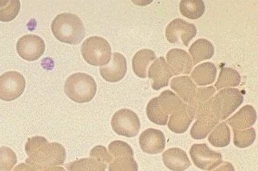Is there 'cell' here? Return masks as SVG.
<instances>
[{
	"label": "cell",
	"mask_w": 258,
	"mask_h": 171,
	"mask_svg": "<svg viewBox=\"0 0 258 171\" xmlns=\"http://www.w3.org/2000/svg\"><path fill=\"white\" fill-rule=\"evenodd\" d=\"M25 152L29 156L25 161L27 164L37 170L61 165L67 158L63 145L56 142L49 143L41 136H35L28 139Z\"/></svg>",
	"instance_id": "6da1fadb"
},
{
	"label": "cell",
	"mask_w": 258,
	"mask_h": 171,
	"mask_svg": "<svg viewBox=\"0 0 258 171\" xmlns=\"http://www.w3.org/2000/svg\"><path fill=\"white\" fill-rule=\"evenodd\" d=\"M51 29L55 38L67 44H80L85 38V24L73 13L66 12L57 16L51 24Z\"/></svg>",
	"instance_id": "7a4b0ae2"
},
{
	"label": "cell",
	"mask_w": 258,
	"mask_h": 171,
	"mask_svg": "<svg viewBox=\"0 0 258 171\" xmlns=\"http://www.w3.org/2000/svg\"><path fill=\"white\" fill-rule=\"evenodd\" d=\"M97 83L89 74L78 72L71 75L64 83V91L71 100L85 104L97 94Z\"/></svg>",
	"instance_id": "3957f363"
},
{
	"label": "cell",
	"mask_w": 258,
	"mask_h": 171,
	"mask_svg": "<svg viewBox=\"0 0 258 171\" xmlns=\"http://www.w3.org/2000/svg\"><path fill=\"white\" fill-rule=\"evenodd\" d=\"M81 53L86 62L94 66H103L111 59V47L105 39L91 36L83 42Z\"/></svg>",
	"instance_id": "277c9868"
},
{
	"label": "cell",
	"mask_w": 258,
	"mask_h": 171,
	"mask_svg": "<svg viewBox=\"0 0 258 171\" xmlns=\"http://www.w3.org/2000/svg\"><path fill=\"white\" fill-rule=\"evenodd\" d=\"M243 102V96L239 90L224 89L214 95L212 101V109L220 121H223L232 115Z\"/></svg>",
	"instance_id": "5b68a950"
},
{
	"label": "cell",
	"mask_w": 258,
	"mask_h": 171,
	"mask_svg": "<svg viewBox=\"0 0 258 171\" xmlns=\"http://www.w3.org/2000/svg\"><path fill=\"white\" fill-rule=\"evenodd\" d=\"M111 127L118 135L133 138L141 129V121L138 115L131 109H120L112 117Z\"/></svg>",
	"instance_id": "8992f818"
},
{
	"label": "cell",
	"mask_w": 258,
	"mask_h": 171,
	"mask_svg": "<svg viewBox=\"0 0 258 171\" xmlns=\"http://www.w3.org/2000/svg\"><path fill=\"white\" fill-rule=\"evenodd\" d=\"M26 87L24 76L18 71H7L0 76V99L12 102L20 98Z\"/></svg>",
	"instance_id": "52a82bcc"
},
{
	"label": "cell",
	"mask_w": 258,
	"mask_h": 171,
	"mask_svg": "<svg viewBox=\"0 0 258 171\" xmlns=\"http://www.w3.org/2000/svg\"><path fill=\"white\" fill-rule=\"evenodd\" d=\"M197 34L196 25L176 18L168 24L165 30V36L168 42L172 44H182L188 47L189 42Z\"/></svg>",
	"instance_id": "ba28073f"
},
{
	"label": "cell",
	"mask_w": 258,
	"mask_h": 171,
	"mask_svg": "<svg viewBox=\"0 0 258 171\" xmlns=\"http://www.w3.org/2000/svg\"><path fill=\"white\" fill-rule=\"evenodd\" d=\"M189 154L194 164L203 170H212L222 162V154L211 150L207 144H195Z\"/></svg>",
	"instance_id": "9c48e42d"
},
{
	"label": "cell",
	"mask_w": 258,
	"mask_h": 171,
	"mask_svg": "<svg viewBox=\"0 0 258 171\" xmlns=\"http://www.w3.org/2000/svg\"><path fill=\"white\" fill-rule=\"evenodd\" d=\"M46 46L43 39L35 35L22 36L17 43L19 56L27 61H35L44 54Z\"/></svg>",
	"instance_id": "30bf717a"
},
{
	"label": "cell",
	"mask_w": 258,
	"mask_h": 171,
	"mask_svg": "<svg viewBox=\"0 0 258 171\" xmlns=\"http://www.w3.org/2000/svg\"><path fill=\"white\" fill-rule=\"evenodd\" d=\"M215 93L216 90L213 86L197 90L193 99L187 104L188 115L192 120L198 118L204 111L211 108L212 101Z\"/></svg>",
	"instance_id": "8fae6325"
},
{
	"label": "cell",
	"mask_w": 258,
	"mask_h": 171,
	"mask_svg": "<svg viewBox=\"0 0 258 171\" xmlns=\"http://www.w3.org/2000/svg\"><path fill=\"white\" fill-rule=\"evenodd\" d=\"M112 55V60L109 61V65L101 66L100 73L107 82L116 83L125 77L127 65L126 58L121 53H114Z\"/></svg>",
	"instance_id": "7c38bea8"
},
{
	"label": "cell",
	"mask_w": 258,
	"mask_h": 171,
	"mask_svg": "<svg viewBox=\"0 0 258 171\" xmlns=\"http://www.w3.org/2000/svg\"><path fill=\"white\" fill-rule=\"evenodd\" d=\"M167 65L173 75L189 74L193 68V62L189 54L186 51L174 48L166 54Z\"/></svg>",
	"instance_id": "4fadbf2b"
},
{
	"label": "cell",
	"mask_w": 258,
	"mask_h": 171,
	"mask_svg": "<svg viewBox=\"0 0 258 171\" xmlns=\"http://www.w3.org/2000/svg\"><path fill=\"white\" fill-rule=\"evenodd\" d=\"M139 143L146 153H161L165 148V137L160 130L148 128L141 133Z\"/></svg>",
	"instance_id": "5bb4252c"
},
{
	"label": "cell",
	"mask_w": 258,
	"mask_h": 171,
	"mask_svg": "<svg viewBox=\"0 0 258 171\" xmlns=\"http://www.w3.org/2000/svg\"><path fill=\"white\" fill-rule=\"evenodd\" d=\"M147 76L152 80V87L155 91H159L169 86L170 77L173 76L171 73L167 63L164 57L156 59L153 65L149 67Z\"/></svg>",
	"instance_id": "9a60e30c"
},
{
	"label": "cell",
	"mask_w": 258,
	"mask_h": 171,
	"mask_svg": "<svg viewBox=\"0 0 258 171\" xmlns=\"http://www.w3.org/2000/svg\"><path fill=\"white\" fill-rule=\"evenodd\" d=\"M219 122L220 119L214 114L211 106L210 109L204 111L197 119L191 128L190 135L195 139H205Z\"/></svg>",
	"instance_id": "2e32d148"
},
{
	"label": "cell",
	"mask_w": 258,
	"mask_h": 171,
	"mask_svg": "<svg viewBox=\"0 0 258 171\" xmlns=\"http://www.w3.org/2000/svg\"><path fill=\"white\" fill-rule=\"evenodd\" d=\"M164 165L172 171H183L189 168L190 161L184 150L180 148H170L163 153Z\"/></svg>",
	"instance_id": "e0dca14e"
},
{
	"label": "cell",
	"mask_w": 258,
	"mask_h": 171,
	"mask_svg": "<svg viewBox=\"0 0 258 171\" xmlns=\"http://www.w3.org/2000/svg\"><path fill=\"white\" fill-rule=\"evenodd\" d=\"M257 119L255 109L250 105H245L239 109L226 123L232 127V130L247 129L255 124Z\"/></svg>",
	"instance_id": "ac0fdd59"
},
{
	"label": "cell",
	"mask_w": 258,
	"mask_h": 171,
	"mask_svg": "<svg viewBox=\"0 0 258 171\" xmlns=\"http://www.w3.org/2000/svg\"><path fill=\"white\" fill-rule=\"evenodd\" d=\"M170 87L186 104L190 103L197 92V86L188 76L174 77L170 82Z\"/></svg>",
	"instance_id": "d6986e66"
},
{
	"label": "cell",
	"mask_w": 258,
	"mask_h": 171,
	"mask_svg": "<svg viewBox=\"0 0 258 171\" xmlns=\"http://www.w3.org/2000/svg\"><path fill=\"white\" fill-rule=\"evenodd\" d=\"M217 68L214 63L205 62L197 65L191 74L194 82L198 86H209L216 79Z\"/></svg>",
	"instance_id": "ffe728a7"
},
{
	"label": "cell",
	"mask_w": 258,
	"mask_h": 171,
	"mask_svg": "<svg viewBox=\"0 0 258 171\" xmlns=\"http://www.w3.org/2000/svg\"><path fill=\"white\" fill-rule=\"evenodd\" d=\"M189 54L193 65H197L203 60L211 59L214 56V47L211 42L206 39H198L189 47Z\"/></svg>",
	"instance_id": "44dd1931"
},
{
	"label": "cell",
	"mask_w": 258,
	"mask_h": 171,
	"mask_svg": "<svg viewBox=\"0 0 258 171\" xmlns=\"http://www.w3.org/2000/svg\"><path fill=\"white\" fill-rule=\"evenodd\" d=\"M157 59L155 53L150 49H142L135 53L133 58V70L139 77L145 78L147 77V68L152 61Z\"/></svg>",
	"instance_id": "7402d4cb"
},
{
	"label": "cell",
	"mask_w": 258,
	"mask_h": 171,
	"mask_svg": "<svg viewBox=\"0 0 258 171\" xmlns=\"http://www.w3.org/2000/svg\"><path fill=\"white\" fill-rule=\"evenodd\" d=\"M193 120L188 115L187 104L184 108L179 109L170 115V121H168V127L173 133H183L188 130Z\"/></svg>",
	"instance_id": "603a6c76"
},
{
	"label": "cell",
	"mask_w": 258,
	"mask_h": 171,
	"mask_svg": "<svg viewBox=\"0 0 258 171\" xmlns=\"http://www.w3.org/2000/svg\"><path fill=\"white\" fill-rule=\"evenodd\" d=\"M180 12L185 18L197 20L205 13V4L203 0H182L179 6Z\"/></svg>",
	"instance_id": "cb8c5ba5"
},
{
	"label": "cell",
	"mask_w": 258,
	"mask_h": 171,
	"mask_svg": "<svg viewBox=\"0 0 258 171\" xmlns=\"http://www.w3.org/2000/svg\"><path fill=\"white\" fill-rule=\"evenodd\" d=\"M158 100L162 110L168 115H171L186 106V104L170 91H164L162 92L158 98Z\"/></svg>",
	"instance_id": "d4e9b609"
},
{
	"label": "cell",
	"mask_w": 258,
	"mask_h": 171,
	"mask_svg": "<svg viewBox=\"0 0 258 171\" xmlns=\"http://www.w3.org/2000/svg\"><path fill=\"white\" fill-rule=\"evenodd\" d=\"M209 141L214 147H226L231 142V131L226 122H221L214 127L210 135Z\"/></svg>",
	"instance_id": "484cf974"
},
{
	"label": "cell",
	"mask_w": 258,
	"mask_h": 171,
	"mask_svg": "<svg viewBox=\"0 0 258 171\" xmlns=\"http://www.w3.org/2000/svg\"><path fill=\"white\" fill-rule=\"evenodd\" d=\"M240 82L241 76L238 71L232 68L222 67L217 82L215 83V90L220 91V89L237 87L239 86Z\"/></svg>",
	"instance_id": "4316f807"
},
{
	"label": "cell",
	"mask_w": 258,
	"mask_h": 171,
	"mask_svg": "<svg viewBox=\"0 0 258 171\" xmlns=\"http://www.w3.org/2000/svg\"><path fill=\"white\" fill-rule=\"evenodd\" d=\"M68 171H106L107 164L98 162L94 158H82L66 165Z\"/></svg>",
	"instance_id": "83f0119b"
},
{
	"label": "cell",
	"mask_w": 258,
	"mask_h": 171,
	"mask_svg": "<svg viewBox=\"0 0 258 171\" xmlns=\"http://www.w3.org/2000/svg\"><path fill=\"white\" fill-rule=\"evenodd\" d=\"M147 115L150 121L155 124L165 126L168 123L169 115L162 110L158 98H153L147 104Z\"/></svg>",
	"instance_id": "f1b7e54d"
},
{
	"label": "cell",
	"mask_w": 258,
	"mask_h": 171,
	"mask_svg": "<svg viewBox=\"0 0 258 171\" xmlns=\"http://www.w3.org/2000/svg\"><path fill=\"white\" fill-rule=\"evenodd\" d=\"M19 0H0V21L11 22L18 17L20 12Z\"/></svg>",
	"instance_id": "f546056e"
},
{
	"label": "cell",
	"mask_w": 258,
	"mask_h": 171,
	"mask_svg": "<svg viewBox=\"0 0 258 171\" xmlns=\"http://www.w3.org/2000/svg\"><path fill=\"white\" fill-rule=\"evenodd\" d=\"M233 143L238 148H246L255 142L256 134L254 128L245 130H233Z\"/></svg>",
	"instance_id": "4dcf8cb0"
},
{
	"label": "cell",
	"mask_w": 258,
	"mask_h": 171,
	"mask_svg": "<svg viewBox=\"0 0 258 171\" xmlns=\"http://www.w3.org/2000/svg\"><path fill=\"white\" fill-rule=\"evenodd\" d=\"M109 152L113 159L120 157H134V150L126 142L114 140L109 145Z\"/></svg>",
	"instance_id": "1f68e13d"
},
{
	"label": "cell",
	"mask_w": 258,
	"mask_h": 171,
	"mask_svg": "<svg viewBox=\"0 0 258 171\" xmlns=\"http://www.w3.org/2000/svg\"><path fill=\"white\" fill-rule=\"evenodd\" d=\"M18 162L17 154L11 148L0 147V171H11Z\"/></svg>",
	"instance_id": "d6a6232c"
},
{
	"label": "cell",
	"mask_w": 258,
	"mask_h": 171,
	"mask_svg": "<svg viewBox=\"0 0 258 171\" xmlns=\"http://www.w3.org/2000/svg\"><path fill=\"white\" fill-rule=\"evenodd\" d=\"M138 163L134 157H120L113 159L109 171H138Z\"/></svg>",
	"instance_id": "836d02e7"
},
{
	"label": "cell",
	"mask_w": 258,
	"mask_h": 171,
	"mask_svg": "<svg viewBox=\"0 0 258 171\" xmlns=\"http://www.w3.org/2000/svg\"><path fill=\"white\" fill-rule=\"evenodd\" d=\"M90 156L91 158H94L98 162H103V163H110L113 161V157L109 153V151L107 150L106 147L103 145H97L95 146L92 150H91Z\"/></svg>",
	"instance_id": "e575fe53"
},
{
	"label": "cell",
	"mask_w": 258,
	"mask_h": 171,
	"mask_svg": "<svg viewBox=\"0 0 258 171\" xmlns=\"http://www.w3.org/2000/svg\"><path fill=\"white\" fill-rule=\"evenodd\" d=\"M210 171H235V168L231 162H222L218 166V168H214Z\"/></svg>",
	"instance_id": "d590c367"
},
{
	"label": "cell",
	"mask_w": 258,
	"mask_h": 171,
	"mask_svg": "<svg viewBox=\"0 0 258 171\" xmlns=\"http://www.w3.org/2000/svg\"><path fill=\"white\" fill-rule=\"evenodd\" d=\"M14 171H39L37 169H35V168H32V167H30V165H28L27 163H21V164H18L15 168H14Z\"/></svg>",
	"instance_id": "8d00e7d4"
},
{
	"label": "cell",
	"mask_w": 258,
	"mask_h": 171,
	"mask_svg": "<svg viewBox=\"0 0 258 171\" xmlns=\"http://www.w3.org/2000/svg\"><path fill=\"white\" fill-rule=\"evenodd\" d=\"M39 171H67L64 169V168H62V167H58V166H55V167H51V168H45V169H42V170Z\"/></svg>",
	"instance_id": "74e56055"
}]
</instances>
